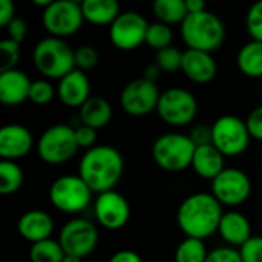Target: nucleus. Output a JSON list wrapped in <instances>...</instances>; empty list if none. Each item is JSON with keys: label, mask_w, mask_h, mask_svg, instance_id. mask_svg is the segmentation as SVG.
Here are the masks:
<instances>
[{"label": "nucleus", "mask_w": 262, "mask_h": 262, "mask_svg": "<svg viewBox=\"0 0 262 262\" xmlns=\"http://www.w3.org/2000/svg\"><path fill=\"white\" fill-rule=\"evenodd\" d=\"M160 72H161V69H160L155 63L147 64V66L144 68V75H143V78L157 83V80H158V77H160Z\"/></svg>", "instance_id": "45"}, {"label": "nucleus", "mask_w": 262, "mask_h": 262, "mask_svg": "<svg viewBox=\"0 0 262 262\" xmlns=\"http://www.w3.org/2000/svg\"><path fill=\"white\" fill-rule=\"evenodd\" d=\"M124 172L123 155L112 146H95L81 157L78 166L80 178L95 193L114 190Z\"/></svg>", "instance_id": "2"}, {"label": "nucleus", "mask_w": 262, "mask_h": 262, "mask_svg": "<svg viewBox=\"0 0 262 262\" xmlns=\"http://www.w3.org/2000/svg\"><path fill=\"white\" fill-rule=\"evenodd\" d=\"M81 3L72 0H55L41 14L43 28L54 37H68L75 34L83 25Z\"/></svg>", "instance_id": "10"}, {"label": "nucleus", "mask_w": 262, "mask_h": 262, "mask_svg": "<svg viewBox=\"0 0 262 262\" xmlns=\"http://www.w3.org/2000/svg\"><path fill=\"white\" fill-rule=\"evenodd\" d=\"M172 40H173V32L169 25H164L161 21H155L149 25L146 34V43L157 52L172 46Z\"/></svg>", "instance_id": "30"}, {"label": "nucleus", "mask_w": 262, "mask_h": 262, "mask_svg": "<svg viewBox=\"0 0 262 262\" xmlns=\"http://www.w3.org/2000/svg\"><path fill=\"white\" fill-rule=\"evenodd\" d=\"M54 0H32V3L34 5H37V6H41L43 8V11L48 8V6H51V3H52Z\"/></svg>", "instance_id": "46"}, {"label": "nucleus", "mask_w": 262, "mask_h": 262, "mask_svg": "<svg viewBox=\"0 0 262 262\" xmlns=\"http://www.w3.org/2000/svg\"><path fill=\"white\" fill-rule=\"evenodd\" d=\"M212 144L224 157H238L244 154L250 143V134L246 121L235 115H223L212 124Z\"/></svg>", "instance_id": "8"}, {"label": "nucleus", "mask_w": 262, "mask_h": 262, "mask_svg": "<svg viewBox=\"0 0 262 262\" xmlns=\"http://www.w3.org/2000/svg\"><path fill=\"white\" fill-rule=\"evenodd\" d=\"M218 233L227 244L243 247L252 238V226L246 215L239 212H227L221 218Z\"/></svg>", "instance_id": "21"}, {"label": "nucleus", "mask_w": 262, "mask_h": 262, "mask_svg": "<svg viewBox=\"0 0 262 262\" xmlns=\"http://www.w3.org/2000/svg\"><path fill=\"white\" fill-rule=\"evenodd\" d=\"M61 262H83V259H80V258H75V256H64V259Z\"/></svg>", "instance_id": "47"}, {"label": "nucleus", "mask_w": 262, "mask_h": 262, "mask_svg": "<svg viewBox=\"0 0 262 262\" xmlns=\"http://www.w3.org/2000/svg\"><path fill=\"white\" fill-rule=\"evenodd\" d=\"M160 91L157 83L146 78H135L129 81L120 95V104L123 111L132 117H144L157 111L160 101Z\"/></svg>", "instance_id": "12"}, {"label": "nucleus", "mask_w": 262, "mask_h": 262, "mask_svg": "<svg viewBox=\"0 0 262 262\" xmlns=\"http://www.w3.org/2000/svg\"><path fill=\"white\" fill-rule=\"evenodd\" d=\"M183 54L178 48L169 46L166 49H161L157 52L155 55V64L164 71V72H173L181 69V63H183Z\"/></svg>", "instance_id": "31"}, {"label": "nucleus", "mask_w": 262, "mask_h": 262, "mask_svg": "<svg viewBox=\"0 0 262 262\" xmlns=\"http://www.w3.org/2000/svg\"><path fill=\"white\" fill-rule=\"evenodd\" d=\"M80 120H81V124L98 130L111 123L112 106L103 97H91L80 107Z\"/></svg>", "instance_id": "23"}, {"label": "nucleus", "mask_w": 262, "mask_h": 262, "mask_svg": "<svg viewBox=\"0 0 262 262\" xmlns=\"http://www.w3.org/2000/svg\"><path fill=\"white\" fill-rule=\"evenodd\" d=\"M17 230L23 239L35 244L45 239H51L54 232V221L45 210H29L20 216Z\"/></svg>", "instance_id": "20"}, {"label": "nucleus", "mask_w": 262, "mask_h": 262, "mask_svg": "<svg viewBox=\"0 0 262 262\" xmlns=\"http://www.w3.org/2000/svg\"><path fill=\"white\" fill-rule=\"evenodd\" d=\"M243 262H262V236H252L243 247H239Z\"/></svg>", "instance_id": "36"}, {"label": "nucleus", "mask_w": 262, "mask_h": 262, "mask_svg": "<svg viewBox=\"0 0 262 262\" xmlns=\"http://www.w3.org/2000/svg\"><path fill=\"white\" fill-rule=\"evenodd\" d=\"M181 37L189 49L212 54L224 43L226 28L216 14L206 9L198 14H187L181 23Z\"/></svg>", "instance_id": "3"}, {"label": "nucleus", "mask_w": 262, "mask_h": 262, "mask_svg": "<svg viewBox=\"0 0 262 262\" xmlns=\"http://www.w3.org/2000/svg\"><path fill=\"white\" fill-rule=\"evenodd\" d=\"M92 193L94 192L80 178V175H64L51 184L49 200L60 212L78 213L89 206Z\"/></svg>", "instance_id": "7"}, {"label": "nucleus", "mask_w": 262, "mask_h": 262, "mask_svg": "<svg viewBox=\"0 0 262 262\" xmlns=\"http://www.w3.org/2000/svg\"><path fill=\"white\" fill-rule=\"evenodd\" d=\"M189 137H190V140L193 141V144H195L196 147L212 144V129H210V127L196 126V127L192 130V134H190Z\"/></svg>", "instance_id": "41"}, {"label": "nucleus", "mask_w": 262, "mask_h": 262, "mask_svg": "<svg viewBox=\"0 0 262 262\" xmlns=\"http://www.w3.org/2000/svg\"><path fill=\"white\" fill-rule=\"evenodd\" d=\"M81 11L84 20L97 26L112 25L121 14L115 0H84L81 2Z\"/></svg>", "instance_id": "24"}, {"label": "nucleus", "mask_w": 262, "mask_h": 262, "mask_svg": "<svg viewBox=\"0 0 262 262\" xmlns=\"http://www.w3.org/2000/svg\"><path fill=\"white\" fill-rule=\"evenodd\" d=\"M152 8L158 21L164 25L183 23L187 17V8L184 0H157Z\"/></svg>", "instance_id": "26"}, {"label": "nucleus", "mask_w": 262, "mask_h": 262, "mask_svg": "<svg viewBox=\"0 0 262 262\" xmlns=\"http://www.w3.org/2000/svg\"><path fill=\"white\" fill-rule=\"evenodd\" d=\"M58 243L64 255L83 259L95 250L98 244V232L91 221L77 218L64 224Z\"/></svg>", "instance_id": "11"}, {"label": "nucleus", "mask_w": 262, "mask_h": 262, "mask_svg": "<svg viewBox=\"0 0 262 262\" xmlns=\"http://www.w3.org/2000/svg\"><path fill=\"white\" fill-rule=\"evenodd\" d=\"M207 256L204 241L196 238H184L175 250V262H206Z\"/></svg>", "instance_id": "28"}, {"label": "nucleus", "mask_w": 262, "mask_h": 262, "mask_svg": "<svg viewBox=\"0 0 262 262\" xmlns=\"http://www.w3.org/2000/svg\"><path fill=\"white\" fill-rule=\"evenodd\" d=\"M54 95H55V91L48 80L32 81L31 91H29V101H32L34 104H38V106L48 104L52 101Z\"/></svg>", "instance_id": "33"}, {"label": "nucleus", "mask_w": 262, "mask_h": 262, "mask_svg": "<svg viewBox=\"0 0 262 262\" xmlns=\"http://www.w3.org/2000/svg\"><path fill=\"white\" fill-rule=\"evenodd\" d=\"M95 216L104 229L120 230L130 218V207L121 193L117 190H109L97 196Z\"/></svg>", "instance_id": "15"}, {"label": "nucleus", "mask_w": 262, "mask_h": 262, "mask_svg": "<svg viewBox=\"0 0 262 262\" xmlns=\"http://www.w3.org/2000/svg\"><path fill=\"white\" fill-rule=\"evenodd\" d=\"M236 63L239 71L250 78L262 77V43L261 41H249L246 43L236 57Z\"/></svg>", "instance_id": "25"}, {"label": "nucleus", "mask_w": 262, "mask_h": 262, "mask_svg": "<svg viewBox=\"0 0 262 262\" xmlns=\"http://www.w3.org/2000/svg\"><path fill=\"white\" fill-rule=\"evenodd\" d=\"M149 23L137 11L121 12L111 25V41L121 51H132L146 43Z\"/></svg>", "instance_id": "14"}, {"label": "nucleus", "mask_w": 262, "mask_h": 262, "mask_svg": "<svg viewBox=\"0 0 262 262\" xmlns=\"http://www.w3.org/2000/svg\"><path fill=\"white\" fill-rule=\"evenodd\" d=\"M187 14H198L206 11V2L203 0H186Z\"/></svg>", "instance_id": "44"}, {"label": "nucleus", "mask_w": 262, "mask_h": 262, "mask_svg": "<svg viewBox=\"0 0 262 262\" xmlns=\"http://www.w3.org/2000/svg\"><path fill=\"white\" fill-rule=\"evenodd\" d=\"M32 143V135L25 126L8 124L0 129V157L8 161L28 155Z\"/></svg>", "instance_id": "18"}, {"label": "nucleus", "mask_w": 262, "mask_h": 262, "mask_svg": "<svg viewBox=\"0 0 262 262\" xmlns=\"http://www.w3.org/2000/svg\"><path fill=\"white\" fill-rule=\"evenodd\" d=\"M15 18V6L11 0H0V26H8Z\"/></svg>", "instance_id": "42"}, {"label": "nucleus", "mask_w": 262, "mask_h": 262, "mask_svg": "<svg viewBox=\"0 0 262 262\" xmlns=\"http://www.w3.org/2000/svg\"><path fill=\"white\" fill-rule=\"evenodd\" d=\"M206 262H243V259L239 250H235L233 247H220L209 252Z\"/></svg>", "instance_id": "37"}, {"label": "nucleus", "mask_w": 262, "mask_h": 262, "mask_svg": "<svg viewBox=\"0 0 262 262\" xmlns=\"http://www.w3.org/2000/svg\"><path fill=\"white\" fill-rule=\"evenodd\" d=\"M23 170L14 161L3 160L0 163V193L11 195L15 193L23 184Z\"/></svg>", "instance_id": "27"}, {"label": "nucleus", "mask_w": 262, "mask_h": 262, "mask_svg": "<svg viewBox=\"0 0 262 262\" xmlns=\"http://www.w3.org/2000/svg\"><path fill=\"white\" fill-rule=\"evenodd\" d=\"M157 112L169 126H186L195 120L198 114V101L187 89L170 88L161 92Z\"/></svg>", "instance_id": "9"}, {"label": "nucleus", "mask_w": 262, "mask_h": 262, "mask_svg": "<svg viewBox=\"0 0 262 262\" xmlns=\"http://www.w3.org/2000/svg\"><path fill=\"white\" fill-rule=\"evenodd\" d=\"M181 71L193 83L206 84V83H210L216 77L218 66L212 54L195 51V49H187L183 54Z\"/></svg>", "instance_id": "17"}, {"label": "nucleus", "mask_w": 262, "mask_h": 262, "mask_svg": "<svg viewBox=\"0 0 262 262\" xmlns=\"http://www.w3.org/2000/svg\"><path fill=\"white\" fill-rule=\"evenodd\" d=\"M107 262H143L141 256L132 250H120L115 255L111 256V259Z\"/></svg>", "instance_id": "43"}, {"label": "nucleus", "mask_w": 262, "mask_h": 262, "mask_svg": "<svg viewBox=\"0 0 262 262\" xmlns=\"http://www.w3.org/2000/svg\"><path fill=\"white\" fill-rule=\"evenodd\" d=\"M32 81L18 69L0 72V101L6 106H17L29 100Z\"/></svg>", "instance_id": "19"}, {"label": "nucleus", "mask_w": 262, "mask_h": 262, "mask_svg": "<svg viewBox=\"0 0 262 262\" xmlns=\"http://www.w3.org/2000/svg\"><path fill=\"white\" fill-rule=\"evenodd\" d=\"M246 26L252 40L262 43V2L252 5L246 17Z\"/></svg>", "instance_id": "34"}, {"label": "nucleus", "mask_w": 262, "mask_h": 262, "mask_svg": "<svg viewBox=\"0 0 262 262\" xmlns=\"http://www.w3.org/2000/svg\"><path fill=\"white\" fill-rule=\"evenodd\" d=\"M196 146L183 134H164L152 146V157L157 166L167 172H180L192 166Z\"/></svg>", "instance_id": "5"}, {"label": "nucleus", "mask_w": 262, "mask_h": 262, "mask_svg": "<svg viewBox=\"0 0 262 262\" xmlns=\"http://www.w3.org/2000/svg\"><path fill=\"white\" fill-rule=\"evenodd\" d=\"M250 193L252 181L241 169L226 167L212 181V195L221 206H239L249 200Z\"/></svg>", "instance_id": "13"}, {"label": "nucleus", "mask_w": 262, "mask_h": 262, "mask_svg": "<svg viewBox=\"0 0 262 262\" xmlns=\"http://www.w3.org/2000/svg\"><path fill=\"white\" fill-rule=\"evenodd\" d=\"M75 140H77V144L78 147H84V149H92L95 147V143H97V130L89 127V126H78L75 129Z\"/></svg>", "instance_id": "38"}, {"label": "nucleus", "mask_w": 262, "mask_h": 262, "mask_svg": "<svg viewBox=\"0 0 262 262\" xmlns=\"http://www.w3.org/2000/svg\"><path fill=\"white\" fill-rule=\"evenodd\" d=\"M20 58V43H15L9 38L0 41V72L15 69Z\"/></svg>", "instance_id": "32"}, {"label": "nucleus", "mask_w": 262, "mask_h": 262, "mask_svg": "<svg viewBox=\"0 0 262 262\" xmlns=\"http://www.w3.org/2000/svg\"><path fill=\"white\" fill-rule=\"evenodd\" d=\"M224 212L221 203L206 192L189 195L178 207L177 223L186 238L206 239L218 232Z\"/></svg>", "instance_id": "1"}, {"label": "nucleus", "mask_w": 262, "mask_h": 262, "mask_svg": "<svg viewBox=\"0 0 262 262\" xmlns=\"http://www.w3.org/2000/svg\"><path fill=\"white\" fill-rule=\"evenodd\" d=\"M64 252L58 241L45 239L35 243L29 249V259L31 262H61L64 259Z\"/></svg>", "instance_id": "29"}, {"label": "nucleus", "mask_w": 262, "mask_h": 262, "mask_svg": "<svg viewBox=\"0 0 262 262\" xmlns=\"http://www.w3.org/2000/svg\"><path fill=\"white\" fill-rule=\"evenodd\" d=\"M100 55L97 49L91 45H83L75 49V66L80 71L84 69H92L98 64Z\"/></svg>", "instance_id": "35"}, {"label": "nucleus", "mask_w": 262, "mask_h": 262, "mask_svg": "<svg viewBox=\"0 0 262 262\" xmlns=\"http://www.w3.org/2000/svg\"><path fill=\"white\" fill-rule=\"evenodd\" d=\"M249 134L253 140L262 141V104L255 107L246 120Z\"/></svg>", "instance_id": "39"}, {"label": "nucleus", "mask_w": 262, "mask_h": 262, "mask_svg": "<svg viewBox=\"0 0 262 262\" xmlns=\"http://www.w3.org/2000/svg\"><path fill=\"white\" fill-rule=\"evenodd\" d=\"M75 140V129L66 124H55L48 127L38 138L37 150L46 164L58 166L72 160L78 150Z\"/></svg>", "instance_id": "6"}, {"label": "nucleus", "mask_w": 262, "mask_h": 262, "mask_svg": "<svg viewBox=\"0 0 262 262\" xmlns=\"http://www.w3.org/2000/svg\"><path fill=\"white\" fill-rule=\"evenodd\" d=\"M57 95L64 106L81 107L91 98L89 78L83 71L74 69L71 74H68L58 81Z\"/></svg>", "instance_id": "16"}, {"label": "nucleus", "mask_w": 262, "mask_h": 262, "mask_svg": "<svg viewBox=\"0 0 262 262\" xmlns=\"http://www.w3.org/2000/svg\"><path fill=\"white\" fill-rule=\"evenodd\" d=\"M192 167L196 175L204 180H215L224 169V155L213 146H200L195 149V155L192 160Z\"/></svg>", "instance_id": "22"}, {"label": "nucleus", "mask_w": 262, "mask_h": 262, "mask_svg": "<svg viewBox=\"0 0 262 262\" xmlns=\"http://www.w3.org/2000/svg\"><path fill=\"white\" fill-rule=\"evenodd\" d=\"M34 66L46 78L61 80L75 68V51L57 37L40 40L32 51Z\"/></svg>", "instance_id": "4"}, {"label": "nucleus", "mask_w": 262, "mask_h": 262, "mask_svg": "<svg viewBox=\"0 0 262 262\" xmlns=\"http://www.w3.org/2000/svg\"><path fill=\"white\" fill-rule=\"evenodd\" d=\"M6 32H8V37L9 40L15 41V43H21L25 38H26V34H28V25L23 18H18L15 17L8 26H6Z\"/></svg>", "instance_id": "40"}]
</instances>
